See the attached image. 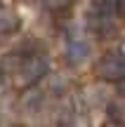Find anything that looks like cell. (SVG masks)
Segmentation results:
<instances>
[{"label": "cell", "instance_id": "cell-1", "mask_svg": "<svg viewBox=\"0 0 125 127\" xmlns=\"http://www.w3.org/2000/svg\"><path fill=\"white\" fill-rule=\"evenodd\" d=\"M47 71H50V59L42 54H36L31 59H26L24 66L19 68V80H21V85H33L40 78H45Z\"/></svg>", "mask_w": 125, "mask_h": 127}, {"label": "cell", "instance_id": "cell-2", "mask_svg": "<svg viewBox=\"0 0 125 127\" xmlns=\"http://www.w3.org/2000/svg\"><path fill=\"white\" fill-rule=\"evenodd\" d=\"M92 57V42L87 38H71L66 42V50H64V59L71 64V66H83V64L90 61Z\"/></svg>", "mask_w": 125, "mask_h": 127}, {"label": "cell", "instance_id": "cell-3", "mask_svg": "<svg viewBox=\"0 0 125 127\" xmlns=\"http://www.w3.org/2000/svg\"><path fill=\"white\" fill-rule=\"evenodd\" d=\"M99 75L104 78V80H121L125 78V57L118 54V52H109L106 57H104L102 61H99Z\"/></svg>", "mask_w": 125, "mask_h": 127}, {"label": "cell", "instance_id": "cell-4", "mask_svg": "<svg viewBox=\"0 0 125 127\" xmlns=\"http://www.w3.org/2000/svg\"><path fill=\"white\" fill-rule=\"evenodd\" d=\"M118 9H121L118 0H94V12H97L99 21H111L118 14Z\"/></svg>", "mask_w": 125, "mask_h": 127}, {"label": "cell", "instance_id": "cell-5", "mask_svg": "<svg viewBox=\"0 0 125 127\" xmlns=\"http://www.w3.org/2000/svg\"><path fill=\"white\" fill-rule=\"evenodd\" d=\"M42 101H45V96H42V92H38V90H28L26 94L21 96V106L28 111V113H36V111H40Z\"/></svg>", "mask_w": 125, "mask_h": 127}, {"label": "cell", "instance_id": "cell-6", "mask_svg": "<svg viewBox=\"0 0 125 127\" xmlns=\"http://www.w3.org/2000/svg\"><path fill=\"white\" fill-rule=\"evenodd\" d=\"M102 92H104V90H102L99 85H92L87 92H85L87 104H90V106H104V104H106V94H102Z\"/></svg>", "mask_w": 125, "mask_h": 127}, {"label": "cell", "instance_id": "cell-7", "mask_svg": "<svg viewBox=\"0 0 125 127\" xmlns=\"http://www.w3.org/2000/svg\"><path fill=\"white\" fill-rule=\"evenodd\" d=\"M66 87H69V80H66L64 75H52L50 78V92H54V94H64Z\"/></svg>", "mask_w": 125, "mask_h": 127}, {"label": "cell", "instance_id": "cell-8", "mask_svg": "<svg viewBox=\"0 0 125 127\" xmlns=\"http://www.w3.org/2000/svg\"><path fill=\"white\" fill-rule=\"evenodd\" d=\"M47 2H50V7H69L76 0H47Z\"/></svg>", "mask_w": 125, "mask_h": 127}, {"label": "cell", "instance_id": "cell-9", "mask_svg": "<svg viewBox=\"0 0 125 127\" xmlns=\"http://www.w3.org/2000/svg\"><path fill=\"white\" fill-rule=\"evenodd\" d=\"M5 90V75H2V71H0V92Z\"/></svg>", "mask_w": 125, "mask_h": 127}, {"label": "cell", "instance_id": "cell-10", "mask_svg": "<svg viewBox=\"0 0 125 127\" xmlns=\"http://www.w3.org/2000/svg\"><path fill=\"white\" fill-rule=\"evenodd\" d=\"M118 82H121V94H125V78H121Z\"/></svg>", "mask_w": 125, "mask_h": 127}, {"label": "cell", "instance_id": "cell-11", "mask_svg": "<svg viewBox=\"0 0 125 127\" xmlns=\"http://www.w3.org/2000/svg\"><path fill=\"white\" fill-rule=\"evenodd\" d=\"M121 54L125 57V40H123V45H121Z\"/></svg>", "mask_w": 125, "mask_h": 127}]
</instances>
